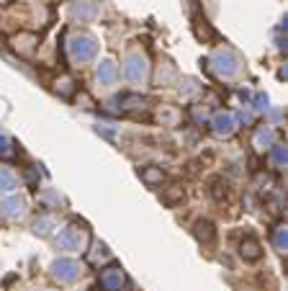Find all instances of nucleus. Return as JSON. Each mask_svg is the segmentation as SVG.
Instances as JSON below:
<instances>
[{"label": "nucleus", "instance_id": "2", "mask_svg": "<svg viewBox=\"0 0 288 291\" xmlns=\"http://www.w3.org/2000/svg\"><path fill=\"white\" fill-rule=\"evenodd\" d=\"M93 41H90V39H83V47H80V44L78 41H72V52H75V57H80V59H88L90 54H93Z\"/></svg>", "mask_w": 288, "mask_h": 291}, {"label": "nucleus", "instance_id": "1", "mask_svg": "<svg viewBox=\"0 0 288 291\" xmlns=\"http://www.w3.org/2000/svg\"><path fill=\"white\" fill-rule=\"evenodd\" d=\"M78 276H80V266L72 263V260H59V263H54V279L70 284V281L78 279Z\"/></svg>", "mask_w": 288, "mask_h": 291}, {"label": "nucleus", "instance_id": "3", "mask_svg": "<svg viewBox=\"0 0 288 291\" xmlns=\"http://www.w3.org/2000/svg\"><path fill=\"white\" fill-rule=\"evenodd\" d=\"M121 281H124V276H121V271H108L103 276V284L108 286V289H118Z\"/></svg>", "mask_w": 288, "mask_h": 291}, {"label": "nucleus", "instance_id": "4", "mask_svg": "<svg viewBox=\"0 0 288 291\" xmlns=\"http://www.w3.org/2000/svg\"><path fill=\"white\" fill-rule=\"evenodd\" d=\"M242 255L255 260V258H260V248H257V242H247V245H242Z\"/></svg>", "mask_w": 288, "mask_h": 291}]
</instances>
